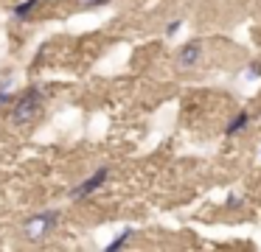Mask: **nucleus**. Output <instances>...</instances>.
I'll list each match as a JSON object with an SVG mask.
<instances>
[{"label": "nucleus", "mask_w": 261, "mask_h": 252, "mask_svg": "<svg viewBox=\"0 0 261 252\" xmlns=\"http://www.w3.org/2000/svg\"><path fill=\"white\" fill-rule=\"evenodd\" d=\"M42 101H45L42 87L40 84H31V87L12 104V109H9V123H12L14 129L34 123L37 118H40V112H42Z\"/></svg>", "instance_id": "nucleus-1"}, {"label": "nucleus", "mask_w": 261, "mask_h": 252, "mask_svg": "<svg viewBox=\"0 0 261 252\" xmlns=\"http://www.w3.org/2000/svg\"><path fill=\"white\" fill-rule=\"evenodd\" d=\"M59 221H62V210H57V207L34 213L31 218L23 221V238L31 241V244H40V241H45L59 227Z\"/></svg>", "instance_id": "nucleus-2"}, {"label": "nucleus", "mask_w": 261, "mask_h": 252, "mask_svg": "<svg viewBox=\"0 0 261 252\" xmlns=\"http://www.w3.org/2000/svg\"><path fill=\"white\" fill-rule=\"evenodd\" d=\"M202 56H205L202 39H188V42L177 50V56H174V70L180 73V76H188V73H194L199 67Z\"/></svg>", "instance_id": "nucleus-3"}, {"label": "nucleus", "mask_w": 261, "mask_h": 252, "mask_svg": "<svg viewBox=\"0 0 261 252\" xmlns=\"http://www.w3.org/2000/svg\"><path fill=\"white\" fill-rule=\"evenodd\" d=\"M107 179H110V165L96 168V171H93L90 177L82 179V182L68 193V196H70V202H85V199H90V196L96 193V190H101L104 185H107Z\"/></svg>", "instance_id": "nucleus-4"}, {"label": "nucleus", "mask_w": 261, "mask_h": 252, "mask_svg": "<svg viewBox=\"0 0 261 252\" xmlns=\"http://www.w3.org/2000/svg\"><path fill=\"white\" fill-rule=\"evenodd\" d=\"M250 112L247 109H242V112H236V115L227 121V126H225V134L227 137H236V134H242V132H247V126H250Z\"/></svg>", "instance_id": "nucleus-5"}, {"label": "nucleus", "mask_w": 261, "mask_h": 252, "mask_svg": "<svg viewBox=\"0 0 261 252\" xmlns=\"http://www.w3.org/2000/svg\"><path fill=\"white\" fill-rule=\"evenodd\" d=\"M40 3H42V0H20V3L12 9V17H14L17 22L31 20V14H34V11L40 9Z\"/></svg>", "instance_id": "nucleus-6"}, {"label": "nucleus", "mask_w": 261, "mask_h": 252, "mask_svg": "<svg viewBox=\"0 0 261 252\" xmlns=\"http://www.w3.org/2000/svg\"><path fill=\"white\" fill-rule=\"evenodd\" d=\"M132 235H135V230H132V227H124V230H121V233H118V235H115V238L107 244V252H118V249H124V246L129 244Z\"/></svg>", "instance_id": "nucleus-7"}, {"label": "nucleus", "mask_w": 261, "mask_h": 252, "mask_svg": "<svg viewBox=\"0 0 261 252\" xmlns=\"http://www.w3.org/2000/svg\"><path fill=\"white\" fill-rule=\"evenodd\" d=\"M79 11H90V9H101V6H110L113 0H73Z\"/></svg>", "instance_id": "nucleus-8"}, {"label": "nucleus", "mask_w": 261, "mask_h": 252, "mask_svg": "<svg viewBox=\"0 0 261 252\" xmlns=\"http://www.w3.org/2000/svg\"><path fill=\"white\" fill-rule=\"evenodd\" d=\"M244 78H250V81H255V78H261V62L253 59L244 65Z\"/></svg>", "instance_id": "nucleus-9"}, {"label": "nucleus", "mask_w": 261, "mask_h": 252, "mask_svg": "<svg viewBox=\"0 0 261 252\" xmlns=\"http://www.w3.org/2000/svg\"><path fill=\"white\" fill-rule=\"evenodd\" d=\"M9 101H12V90H9L6 81H0V109L9 106Z\"/></svg>", "instance_id": "nucleus-10"}, {"label": "nucleus", "mask_w": 261, "mask_h": 252, "mask_svg": "<svg viewBox=\"0 0 261 252\" xmlns=\"http://www.w3.org/2000/svg\"><path fill=\"white\" fill-rule=\"evenodd\" d=\"M180 28H182V20H180V17H177V20H171V22H166V37H174Z\"/></svg>", "instance_id": "nucleus-11"}, {"label": "nucleus", "mask_w": 261, "mask_h": 252, "mask_svg": "<svg viewBox=\"0 0 261 252\" xmlns=\"http://www.w3.org/2000/svg\"><path fill=\"white\" fill-rule=\"evenodd\" d=\"M242 196H227V205H230V207H242Z\"/></svg>", "instance_id": "nucleus-12"}, {"label": "nucleus", "mask_w": 261, "mask_h": 252, "mask_svg": "<svg viewBox=\"0 0 261 252\" xmlns=\"http://www.w3.org/2000/svg\"><path fill=\"white\" fill-rule=\"evenodd\" d=\"M258 157H261V151H258Z\"/></svg>", "instance_id": "nucleus-13"}]
</instances>
